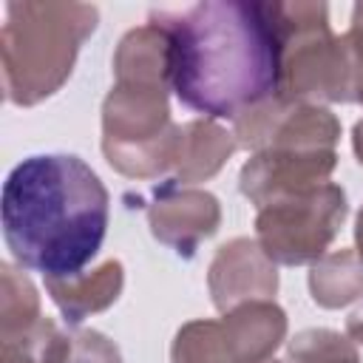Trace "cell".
<instances>
[{"label": "cell", "instance_id": "obj_15", "mask_svg": "<svg viewBox=\"0 0 363 363\" xmlns=\"http://www.w3.org/2000/svg\"><path fill=\"white\" fill-rule=\"evenodd\" d=\"M40 363H122L119 349L94 329H68L57 326L40 349Z\"/></svg>", "mask_w": 363, "mask_h": 363}, {"label": "cell", "instance_id": "obj_6", "mask_svg": "<svg viewBox=\"0 0 363 363\" xmlns=\"http://www.w3.org/2000/svg\"><path fill=\"white\" fill-rule=\"evenodd\" d=\"M346 213L349 204L343 187L329 182L309 193L284 196L258 207L255 235L275 264H315L326 255Z\"/></svg>", "mask_w": 363, "mask_h": 363}, {"label": "cell", "instance_id": "obj_18", "mask_svg": "<svg viewBox=\"0 0 363 363\" xmlns=\"http://www.w3.org/2000/svg\"><path fill=\"white\" fill-rule=\"evenodd\" d=\"M346 332H349V337H352L354 343L363 346V306L354 309V312L349 315V320H346Z\"/></svg>", "mask_w": 363, "mask_h": 363}, {"label": "cell", "instance_id": "obj_1", "mask_svg": "<svg viewBox=\"0 0 363 363\" xmlns=\"http://www.w3.org/2000/svg\"><path fill=\"white\" fill-rule=\"evenodd\" d=\"M167 37L170 91L207 119H238L281 91V34L269 3L204 0L153 11Z\"/></svg>", "mask_w": 363, "mask_h": 363}, {"label": "cell", "instance_id": "obj_7", "mask_svg": "<svg viewBox=\"0 0 363 363\" xmlns=\"http://www.w3.org/2000/svg\"><path fill=\"white\" fill-rule=\"evenodd\" d=\"M284 337V309L275 301H252L224 318L184 323L170 346V363H269Z\"/></svg>", "mask_w": 363, "mask_h": 363}, {"label": "cell", "instance_id": "obj_13", "mask_svg": "<svg viewBox=\"0 0 363 363\" xmlns=\"http://www.w3.org/2000/svg\"><path fill=\"white\" fill-rule=\"evenodd\" d=\"M312 301L323 309H340L363 298V261L354 250H337L312 264L309 272Z\"/></svg>", "mask_w": 363, "mask_h": 363}, {"label": "cell", "instance_id": "obj_14", "mask_svg": "<svg viewBox=\"0 0 363 363\" xmlns=\"http://www.w3.org/2000/svg\"><path fill=\"white\" fill-rule=\"evenodd\" d=\"M0 278H3V295H0V340L34 335L48 320L40 312V295H37L34 284L23 275V269H14L11 264H3L0 267Z\"/></svg>", "mask_w": 363, "mask_h": 363}, {"label": "cell", "instance_id": "obj_5", "mask_svg": "<svg viewBox=\"0 0 363 363\" xmlns=\"http://www.w3.org/2000/svg\"><path fill=\"white\" fill-rule=\"evenodd\" d=\"M281 34V91L286 102H349L343 40L329 28L323 3H269Z\"/></svg>", "mask_w": 363, "mask_h": 363}, {"label": "cell", "instance_id": "obj_10", "mask_svg": "<svg viewBox=\"0 0 363 363\" xmlns=\"http://www.w3.org/2000/svg\"><path fill=\"white\" fill-rule=\"evenodd\" d=\"M207 286L216 309L221 312H230L252 301H272L278 289L275 261L261 250L258 241L233 238L230 244L218 247L210 264Z\"/></svg>", "mask_w": 363, "mask_h": 363}, {"label": "cell", "instance_id": "obj_2", "mask_svg": "<svg viewBox=\"0 0 363 363\" xmlns=\"http://www.w3.org/2000/svg\"><path fill=\"white\" fill-rule=\"evenodd\" d=\"M108 190L71 153L23 159L3 184V241L20 269L82 275L108 233Z\"/></svg>", "mask_w": 363, "mask_h": 363}, {"label": "cell", "instance_id": "obj_8", "mask_svg": "<svg viewBox=\"0 0 363 363\" xmlns=\"http://www.w3.org/2000/svg\"><path fill=\"white\" fill-rule=\"evenodd\" d=\"M335 164V147H267L241 167L238 187L255 207H264L275 199L329 184Z\"/></svg>", "mask_w": 363, "mask_h": 363}, {"label": "cell", "instance_id": "obj_21", "mask_svg": "<svg viewBox=\"0 0 363 363\" xmlns=\"http://www.w3.org/2000/svg\"><path fill=\"white\" fill-rule=\"evenodd\" d=\"M269 363H278V360H269Z\"/></svg>", "mask_w": 363, "mask_h": 363}, {"label": "cell", "instance_id": "obj_17", "mask_svg": "<svg viewBox=\"0 0 363 363\" xmlns=\"http://www.w3.org/2000/svg\"><path fill=\"white\" fill-rule=\"evenodd\" d=\"M340 40L349 65V102L363 105V3L352 9V26Z\"/></svg>", "mask_w": 363, "mask_h": 363}, {"label": "cell", "instance_id": "obj_19", "mask_svg": "<svg viewBox=\"0 0 363 363\" xmlns=\"http://www.w3.org/2000/svg\"><path fill=\"white\" fill-rule=\"evenodd\" d=\"M352 147H354V156H357V162L363 164V119L354 125V130H352Z\"/></svg>", "mask_w": 363, "mask_h": 363}, {"label": "cell", "instance_id": "obj_4", "mask_svg": "<svg viewBox=\"0 0 363 363\" xmlns=\"http://www.w3.org/2000/svg\"><path fill=\"white\" fill-rule=\"evenodd\" d=\"M170 85L116 82L102 102V153L130 179H156L173 170L182 125L167 108Z\"/></svg>", "mask_w": 363, "mask_h": 363}, {"label": "cell", "instance_id": "obj_12", "mask_svg": "<svg viewBox=\"0 0 363 363\" xmlns=\"http://www.w3.org/2000/svg\"><path fill=\"white\" fill-rule=\"evenodd\" d=\"M235 147H238L235 136L221 125H216L213 119H193L182 125L176 162H173V182L193 184L216 176Z\"/></svg>", "mask_w": 363, "mask_h": 363}, {"label": "cell", "instance_id": "obj_20", "mask_svg": "<svg viewBox=\"0 0 363 363\" xmlns=\"http://www.w3.org/2000/svg\"><path fill=\"white\" fill-rule=\"evenodd\" d=\"M354 241H357L354 252H357V258L363 261V210L357 213V224H354Z\"/></svg>", "mask_w": 363, "mask_h": 363}, {"label": "cell", "instance_id": "obj_3", "mask_svg": "<svg viewBox=\"0 0 363 363\" xmlns=\"http://www.w3.org/2000/svg\"><path fill=\"white\" fill-rule=\"evenodd\" d=\"M96 23L99 11L88 3H9L0 31L9 102L28 108L57 94Z\"/></svg>", "mask_w": 363, "mask_h": 363}, {"label": "cell", "instance_id": "obj_16", "mask_svg": "<svg viewBox=\"0 0 363 363\" xmlns=\"http://www.w3.org/2000/svg\"><path fill=\"white\" fill-rule=\"evenodd\" d=\"M286 363H360L349 337L332 329H306L292 337Z\"/></svg>", "mask_w": 363, "mask_h": 363}, {"label": "cell", "instance_id": "obj_9", "mask_svg": "<svg viewBox=\"0 0 363 363\" xmlns=\"http://www.w3.org/2000/svg\"><path fill=\"white\" fill-rule=\"evenodd\" d=\"M218 221L221 207L216 196L204 190L179 187L176 182L162 184L153 201L147 204V224L153 238L184 258H190L196 247L218 230Z\"/></svg>", "mask_w": 363, "mask_h": 363}, {"label": "cell", "instance_id": "obj_11", "mask_svg": "<svg viewBox=\"0 0 363 363\" xmlns=\"http://www.w3.org/2000/svg\"><path fill=\"white\" fill-rule=\"evenodd\" d=\"M125 286V272L119 261H105L94 272H82L74 278H45V289L51 301L60 306L71 326L82 323L88 315L108 309Z\"/></svg>", "mask_w": 363, "mask_h": 363}]
</instances>
